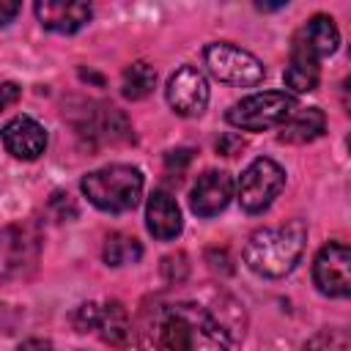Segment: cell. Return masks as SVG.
<instances>
[{"instance_id":"cell-16","label":"cell","mask_w":351,"mask_h":351,"mask_svg":"<svg viewBox=\"0 0 351 351\" xmlns=\"http://www.w3.org/2000/svg\"><path fill=\"white\" fill-rule=\"evenodd\" d=\"M285 85L293 90V93H310L318 88V80H321V69H318V60L304 55V52H296L291 49V63L285 66V74H282Z\"/></svg>"},{"instance_id":"cell-20","label":"cell","mask_w":351,"mask_h":351,"mask_svg":"<svg viewBox=\"0 0 351 351\" xmlns=\"http://www.w3.org/2000/svg\"><path fill=\"white\" fill-rule=\"evenodd\" d=\"M304 351H351V337L346 329H324L304 343Z\"/></svg>"},{"instance_id":"cell-23","label":"cell","mask_w":351,"mask_h":351,"mask_svg":"<svg viewBox=\"0 0 351 351\" xmlns=\"http://www.w3.org/2000/svg\"><path fill=\"white\" fill-rule=\"evenodd\" d=\"M241 148H244V137L236 134V132H228L217 140V151L222 156H236V154H241Z\"/></svg>"},{"instance_id":"cell-4","label":"cell","mask_w":351,"mask_h":351,"mask_svg":"<svg viewBox=\"0 0 351 351\" xmlns=\"http://www.w3.org/2000/svg\"><path fill=\"white\" fill-rule=\"evenodd\" d=\"M296 110H299L296 96L285 90H263L236 101L225 112V121L241 132H263L271 126H282Z\"/></svg>"},{"instance_id":"cell-6","label":"cell","mask_w":351,"mask_h":351,"mask_svg":"<svg viewBox=\"0 0 351 351\" xmlns=\"http://www.w3.org/2000/svg\"><path fill=\"white\" fill-rule=\"evenodd\" d=\"M203 58H206L208 71H211L219 82H228V85L252 88V85H258V82L263 80V74H266L263 63H261L252 52H247V49H241V47H236V44H228V41H214V44H208L206 52H203Z\"/></svg>"},{"instance_id":"cell-21","label":"cell","mask_w":351,"mask_h":351,"mask_svg":"<svg viewBox=\"0 0 351 351\" xmlns=\"http://www.w3.org/2000/svg\"><path fill=\"white\" fill-rule=\"evenodd\" d=\"M186 274H189V263H186V255L184 252H173V255L162 258V277L167 282L178 285V282L186 280Z\"/></svg>"},{"instance_id":"cell-11","label":"cell","mask_w":351,"mask_h":351,"mask_svg":"<svg viewBox=\"0 0 351 351\" xmlns=\"http://www.w3.org/2000/svg\"><path fill=\"white\" fill-rule=\"evenodd\" d=\"M3 145L14 159L33 162L47 148V132L44 126L30 115H16L3 126Z\"/></svg>"},{"instance_id":"cell-26","label":"cell","mask_w":351,"mask_h":351,"mask_svg":"<svg viewBox=\"0 0 351 351\" xmlns=\"http://www.w3.org/2000/svg\"><path fill=\"white\" fill-rule=\"evenodd\" d=\"M16 351H55V346L49 340H41V337H30L25 343H19Z\"/></svg>"},{"instance_id":"cell-15","label":"cell","mask_w":351,"mask_h":351,"mask_svg":"<svg viewBox=\"0 0 351 351\" xmlns=\"http://www.w3.org/2000/svg\"><path fill=\"white\" fill-rule=\"evenodd\" d=\"M326 129V115L324 110L318 107H307V110H299L293 112L282 126H280V143H291V145H304V143H313L324 134Z\"/></svg>"},{"instance_id":"cell-7","label":"cell","mask_w":351,"mask_h":351,"mask_svg":"<svg viewBox=\"0 0 351 351\" xmlns=\"http://www.w3.org/2000/svg\"><path fill=\"white\" fill-rule=\"evenodd\" d=\"M77 332H93L104 343L123 348L132 337V321L121 302H85L74 313Z\"/></svg>"},{"instance_id":"cell-25","label":"cell","mask_w":351,"mask_h":351,"mask_svg":"<svg viewBox=\"0 0 351 351\" xmlns=\"http://www.w3.org/2000/svg\"><path fill=\"white\" fill-rule=\"evenodd\" d=\"M19 11H22V5H19L16 0H0V27L11 25Z\"/></svg>"},{"instance_id":"cell-3","label":"cell","mask_w":351,"mask_h":351,"mask_svg":"<svg viewBox=\"0 0 351 351\" xmlns=\"http://www.w3.org/2000/svg\"><path fill=\"white\" fill-rule=\"evenodd\" d=\"M82 195L107 214H123L132 211L140 203L143 195V173L132 165H107L99 170H90L80 181Z\"/></svg>"},{"instance_id":"cell-5","label":"cell","mask_w":351,"mask_h":351,"mask_svg":"<svg viewBox=\"0 0 351 351\" xmlns=\"http://www.w3.org/2000/svg\"><path fill=\"white\" fill-rule=\"evenodd\" d=\"M282 186H285V170L274 159L258 156L244 167L236 184V195L247 214H261L274 203Z\"/></svg>"},{"instance_id":"cell-18","label":"cell","mask_w":351,"mask_h":351,"mask_svg":"<svg viewBox=\"0 0 351 351\" xmlns=\"http://www.w3.org/2000/svg\"><path fill=\"white\" fill-rule=\"evenodd\" d=\"M154 85H156V71L145 60H134L132 66H126V71L121 77V93L132 101L145 99L154 90Z\"/></svg>"},{"instance_id":"cell-8","label":"cell","mask_w":351,"mask_h":351,"mask_svg":"<svg viewBox=\"0 0 351 351\" xmlns=\"http://www.w3.org/2000/svg\"><path fill=\"white\" fill-rule=\"evenodd\" d=\"M313 280L324 296L343 299L351 293V250L340 241L321 247L313 263Z\"/></svg>"},{"instance_id":"cell-19","label":"cell","mask_w":351,"mask_h":351,"mask_svg":"<svg viewBox=\"0 0 351 351\" xmlns=\"http://www.w3.org/2000/svg\"><path fill=\"white\" fill-rule=\"evenodd\" d=\"M25 255V236L19 228H3L0 230V280L16 271Z\"/></svg>"},{"instance_id":"cell-14","label":"cell","mask_w":351,"mask_h":351,"mask_svg":"<svg viewBox=\"0 0 351 351\" xmlns=\"http://www.w3.org/2000/svg\"><path fill=\"white\" fill-rule=\"evenodd\" d=\"M145 228L154 239L159 241H170L181 233L184 222H181V208L176 203V197L165 189H154L148 195L145 203Z\"/></svg>"},{"instance_id":"cell-24","label":"cell","mask_w":351,"mask_h":351,"mask_svg":"<svg viewBox=\"0 0 351 351\" xmlns=\"http://www.w3.org/2000/svg\"><path fill=\"white\" fill-rule=\"evenodd\" d=\"M19 93H22V88L16 82H0V112L8 110L11 104H16Z\"/></svg>"},{"instance_id":"cell-10","label":"cell","mask_w":351,"mask_h":351,"mask_svg":"<svg viewBox=\"0 0 351 351\" xmlns=\"http://www.w3.org/2000/svg\"><path fill=\"white\" fill-rule=\"evenodd\" d=\"M233 197V178L225 170H206L189 195V208L197 217H217Z\"/></svg>"},{"instance_id":"cell-17","label":"cell","mask_w":351,"mask_h":351,"mask_svg":"<svg viewBox=\"0 0 351 351\" xmlns=\"http://www.w3.org/2000/svg\"><path fill=\"white\" fill-rule=\"evenodd\" d=\"M143 255V244L129 236V233H110L104 239V250H101V258L107 266H129V263H137Z\"/></svg>"},{"instance_id":"cell-27","label":"cell","mask_w":351,"mask_h":351,"mask_svg":"<svg viewBox=\"0 0 351 351\" xmlns=\"http://www.w3.org/2000/svg\"><path fill=\"white\" fill-rule=\"evenodd\" d=\"M261 11H277V8H285V3H258Z\"/></svg>"},{"instance_id":"cell-12","label":"cell","mask_w":351,"mask_h":351,"mask_svg":"<svg viewBox=\"0 0 351 351\" xmlns=\"http://www.w3.org/2000/svg\"><path fill=\"white\" fill-rule=\"evenodd\" d=\"M337 47H340V30H337L335 19L326 16V14H315V16H310V19L296 30L291 49L304 52V55L321 60V58L332 55Z\"/></svg>"},{"instance_id":"cell-13","label":"cell","mask_w":351,"mask_h":351,"mask_svg":"<svg viewBox=\"0 0 351 351\" xmlns=\"http://www.w3.org/2000/svg\"><path fill=\"white\" fill-rule=\"evenodd\" d=\"M36 16L52 33H77L90 22L93 8L88 3H74V0H38Z\"/></svg>"},{"instance_id":"cell-2","label":"cell","mask_w":351,"mask_h":351,"mask_svg":"<svg viewBox=\"0 0 351 351\" xmlns=\"http://www.w3.org/2000/svg\"><path fill=\"white\" fill-rule=\"evenodd\" d=\"M307 244V225L302 219H291L277 228H258L244 247V263L261 277H282L288 274Z\"/></svg>"},{"instance_id":"cell-1","label":"cell","mask_w":351,"mask_h":351,"mask_svg":"<svg viewBox=\"0 0 351 351\" xmlns=\"http://www.w3.org/2000/svg\"><path fill=\"white\" fill-rule=\"evenodd\" d=\"M145 351H230L228 324L200 302H154L137 326Z\"/></svg>"},{"instance_id":"cell-9","label":"cell","mask_w":351,"mask_h":351,"mask_svg":"<svg viewBox=\"0 0 351 351\" xmlns=\"http://www.w3.org/2000/svg\"><path fill=\"white\" fill-rule=\"evenodd\" d=\"M167 104L173 107L176 115L195 118L206 110L208 104V82L200 69L195 66H181L176 74H170L167 88H165Z\"/></svg>"},{"instance_id":"cell-22","label":"cell","mask_w":351,"mask_h":351,"mask_svg":"<svg viewBox=\"0 0 351 351\" xmlns=\"http://www.w3.org/2000/svg\"><path fill=\"white\" fill-rule=\"evenodd\" d=\"M189 162H192V151H189V148H176V151H170V154L165 156V167H167L170 173H176V176H181Z\"/></svg>"}]
</instances>
